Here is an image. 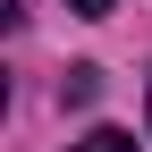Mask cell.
Masks as SVG:
<instances>
[{
	"instance_id": "cell-1",
	"label": "cell",
	"mask_w": 152,
	"mask_h": 152,
	"mask_svg": "<svg viewBox=\"0 0 152 152\" xmlns=\"http://www.w3.org/2000/svg\"><path fill=\"white\" fill-rule=\"evenodd\" d=\"M68 152H144V144L127 135V127H93V135H76Z\"/></svg>"
},
{
	"instance_id": "cell-2",
	"label": "cell",
	"mask_w": 152,
	"mask_h": 152,
	"mask_svg": "<svg viewBox=\"0 0 152 152\" xmlns=\"http://www.w3.org/2000/svg\"><path fill=\"white\" fill-rule=\"evenodd\" d=\"M93 93H102V68H68V85H59V102H76V110H85Z\"/></svg>"
},
{
	"instance_id": "cell-3",
	"label": "cell",
	"mask_w": 152,
	"mask_h": 152,
	"mask_svg": "<svg viewBox=\"0 0 152 152\" xmlns=\"http://www.w3.org/2000/svg\"><path fill=\"white\" fill-rule=\"evenodd\" d=\"M68 9H76V17H110L118 0H68Z\"/></svg>"
}]
</instances>
